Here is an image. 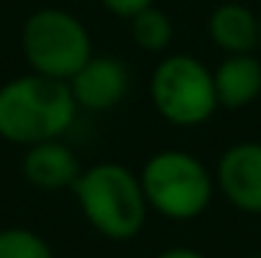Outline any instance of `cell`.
<instances>
[{"mask_svg": "<svg viewBox=\"0 0 261 258\" xmlns=\"http://www.w3.org/2000/svg\"><path fill=\"white\" fill-rule=\"evenodd\" d=\"M208 39L222 53H256L258 50V14L245 3H220L211 9L208 22Z\"/></svg>", "mask_w": 261, "mask_h": 258, "instance_id": "30bf717a", "label": "cell"}, {"mask_svg": "<svg viewBox=\"0 0 261 258\" xmlns=\"http://www.w3.org/2000/svg\"><path fill=\"white\" fill-rule=\"evenodd\" d=\"M128 22H130V39H134V45L139 47V50L164 53L167 47L172 45V34H175L172 20H170V14L161 11L156 3L147 6V9H142L139 14H134Z\"/></svg>", "mask_w": 261, "mask_h": 258, "instance_id": "8fae6325", "label": "cell"}, {"mask_svg": "<svg viewBox=\"0 0 261 258\" xmlns=\"http://www.w3.org/2000/svg\"><path fill=\"white\" fill-rule=\"evenodd\" d=\"M70 92L78 108L86 111H109L125 100L130 89V70L117 56H95L92 53L86 64L70 78Z\"/></svg>", "mask_w": 261, "mask_h": 258, "instance_id": "52a82bcc", "label": "cell"}, {"mask_svg": "<svg viewBox=\"0 0 261 258\" xmlns=\"http://www.w3.org/2000/svg\"><path fill=\"white\" fill-rule=\"evenodd\" d=\"M0 258H53L50 244L31 228L0 231Z\"/></svg>", "mask_w": 261, "mask_h": 258, "instance_id": "7c38bea8", "label": "cell"}, {"mask_svg": "<svg viewBox=\"0 0 261 258\" xmlns=\"http://www.w3.org/2000/svg\"><path fill=\"white\" fill-rule=\"evenodd\" d=\"M20 45L31 72L59 81H70L92 56V36L86 25L59 6L36 9L28 17Z\"/></svg>", "mask_w": 261, "mask_h": 258, "instance_id": "5b68a950", "label": "cell"}, {"mask_svg": "<svg viewBox=\"0 0 261 258\" xmlns=\"http://www.w3.org/2000/svg\"><path fill=\"white\" fill-rule=\"evenodd\" d=\"M258 50H261V14H258Z\"/></svg>", "mask_w": 261, "mask_h": 258, "instance_id": "9a60e30c", "label": "cell"}, {"mask_svg": "<svg viewBox=\"0 0 261 258\" xmlns=\"http://www.w3.org/2000/svg\"><path fill=\"white\" fill-rule=\"evenodd\" d=\"M153 258H206V255L195 247H170V250H161V253L153 255Z\"/></svg>", "mask_w": 261, "mask_h": 258, "instance_id": "5bb4252c", "label": "cell"}, {"mask_svg": "<svg viewBox=\"0 0 261 258\" xmlns=\"http://www.w3.org/2000/svg\"><path fill=\"white\" fill-rule=\"evenodd\" d=\"M78 103L70 83L39 72L11 78L0 86V139L17 147H31L47 139H61L72 128Z\"/></svg>", "mask_w": 261, "mask_h": 258, "instance_id": "6da1fadb", "label": "cell"}, {"mask_svg": "<svg viewBox=\"0 0 261 258\" xmlns=\"http://www.w3.org/2000/svg\"><path fill=\"white\" fill-rule=\"evenodd\" d=\"M142 192L159 217L172 222L197 219L214 200V175L186 150H159L139 172Z\"/></svg>", "mask_w": 261, "mask_h": 258, "instance_id": "3957f363", "label": "cell"}, {"mask_svg": "<svg viewBox=\"0 0 261 258\" xmlns=\"http://www.w3.org/2000/svg\"><path fill=\"white\" fill-rule=\"evenodd\" d=\"M81 158L75 156L70 145L61 139H47V142H36L25 147L22 156V175L34 189L42 192H61V189H72V183L81 175Z\"/></svg>", "mask_w": 261, "mask_h": 258, "instance_id": "ba28073f", "label": "cell"}, {"mask_svg": "<svg viewBox=\"0 0 261 258\" xmlns=\"http://www.w3.org/2000/svg\"><path fill=\"white\" fill-rule=\"evenodd\" d=\"M150 100L161 120L175 128H197L220 108L211 70L189 53H172L156 64Z\"/></svg>", "mask_w": 261, "mask_h": 258, "instance_id": "277c9868", "label": "cell"}, {"mask_svg": "<svg viewBox=\"0 0 261 258\" xmlns=\"http://www.w3.org/2000/svg\"><path fill=\"white\" fill-rule=\"evenodd\" d=\"M72 194L84 219L109 242H130L147 222L142 181L120 161H100L81 169Z\"/></svg>", "mask_w": 261, "mask_h": 258, "instance_id": "7a4b0ae2", "label": "cell"}, {"mask_svg": "<svg viewBox=\"0 0 261 258\" xmlns=\"http://www.w3.org/2000/svg\"><path fill=\"white\" fill-rule=\"evenodd\" d=\"M156 0H100V6L109 14L120 17V20H130L134 14H139L142 9H147V6H153Z\"/></svg>", "mask_w": 261, "mask_h": 258, "instance_id": "4fadbf2b", "label": "cell"}, {"mask_svg": "<svg viewBox=\"0 0 261 258\" xmlns=\"http://www.w3.org/2000/svg\"><path fill=\"white\" fill-rule=\"evenodd\" d=\"M211 75L222 108H247L261 97V59L256 53H228Z\"/></svg>", "mask_w": 261, "mask_h": 258, "instance_id": "9c48e42d", "label": "cell"}, {"mask_svg": "<svg viewBox=\"0 0 261 258\" xmlns=\"http://www.w3.org/2000/svg\"><path fill=\"white\" fill-rule=\"evenodd\" d=\"M220 194L236 211L261 214V142H236L220 156L214 169Z\"/></svg>", "mask_w": 261, "mask_h": 258, "instance_id": "8992f818", "label": "cell"}, {"mask_svg": "<svg viewBox=\"0 0 261 258\" xmlns=\"http://www.w3.org/2000/svg\"><path fill=\"white\" fill-rule=\"evenodd\" d=\"M245 258H261V253H253V255H245Z\"/></svg>", "mask_w": 261, "mask_h": 258, "instance_id": "2e32d148", "label": "cell"}]
</instances>
